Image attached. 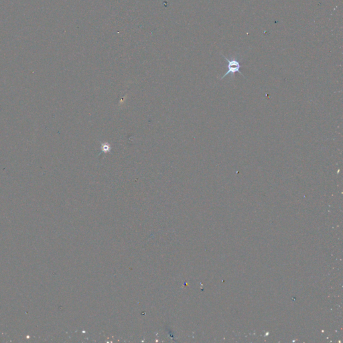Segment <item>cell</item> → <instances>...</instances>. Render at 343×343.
Instances as JSON below:
<instances>
[{
	"instance_id": "1",
	"label": "cell",
	"mask_w": 343,
	"mask_h": 343,
	"mask_svg": "<svg viewBox=\"0 0 343 343\" xmlns=\"http://www.w3.org/2000/svg\"><path fill=\"white\" fill-rule=\"evenodd\" d=\"M223 57L228 62V71L221 77V78H220V79L221 80L223 79L225 76L229 75V74H231V76L232 77H234L235 73H239L240 74H241V75H242L243 76H244L243 73H241V70H240V68L242 66H241L239 61H238L237 58L229 59L226 57H225L224 55H223Z\"/></svg>"
}]
</instances>
